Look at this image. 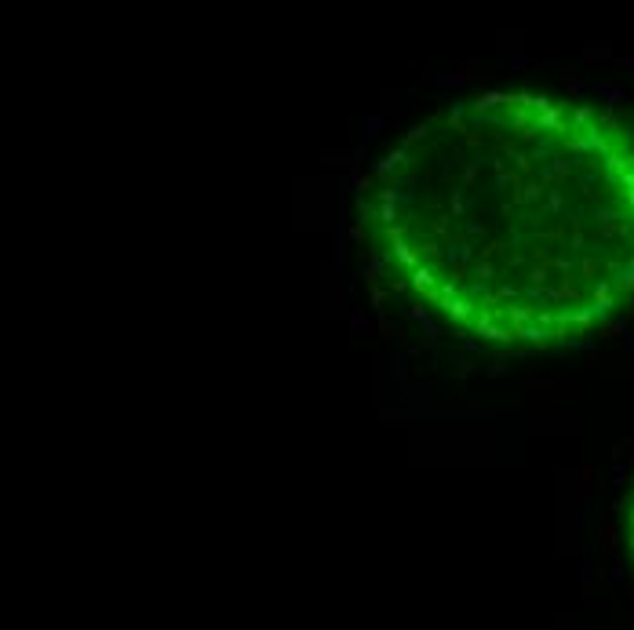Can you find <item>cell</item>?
I'll list each match as a JSON object with an SVG mask.
<instances>
[{
  "label": "cell",
  "mask_w": 634,
  "mask_h": 630,
  "mask_svg": "<svg viewBox=\"0 0 634 630\" xmlns=\"http://www.w3.org/2000/svg\"><path fill=\"white\" fill-rule=\"evenodd\" d=\"M623 535H627V550L634 557V492H630V503H627V518H623Z\"/></svg>",
  "instance_id": "7a4b0ae2"
},
{
  "label": "cell",
  "mask_w": 634,
  "mask_h": 630,
  "mask_svg": "<svg viewBox=\"0 0 634 630\" xmlns=\"http://www.w3.org/2000/svg\"><path fill=\"white\" fill-rule=\"evenodd\" d=\"M401 285L496 346L573 342L634 299V128L540 91H485L416 124L368 182Z\"/></svg>",
  "instance_id": "6da1fadb"
}]
</instances>
